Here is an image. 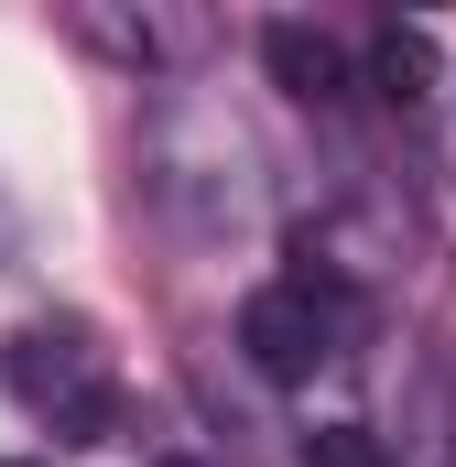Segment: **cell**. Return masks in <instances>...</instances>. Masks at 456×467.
Returning a JSON list of instances; mask_svg holds the SVG:
<instances>
[{"label":"cell","instance_id":"2","mask_svg":"<svg viewBox=\"0 0 456 467\" xmlns=\"http://www.w3.org/2000/svg\"><path fill=\"white\" fill-rule=\"evenodd\" d=\"M261 66H272V88H283V99H337V88H347L337 44H326L316 22H272V33H261Z\"/></svg>","mask_w":456,"mask_h":467},{"label":"cell","instance_id":"1","mask_svg":"<svg viewBox=\"0 0 456 467\" xmlns=\"http://www.w3.org/2000/svg\"><path fill=\"white\" fill-rule=\"evenodd\" d=\"M239 348H250L261 380H316L326 348H337V316L316 305V283H261L239 305Z\"/></svg>","mask_w":456,"mask_h":467},{"label":"cell","instance_id":"3","mask_svg":"<svg viewBox=\"0 0 456 467\" xmlns=\"http://www.w3.org/2000/svg\"><path fill=\"white\" fill-rule=\"evenodd\" d=\"M369 77H380V99H424V88H435V33L380 22V33H369Z\"/></svg>","mask_w":456,"mask_h":467},{"label":"cell","instance_id":"4","mask_svg":"<svg viewBox=\"0 0 456 467\" xmlns=\"http://www.w3.org/2000/svg\"><path fill=\"white\" fill-rule=\"evenodd\" d=\"M294 457H305V467H391V446H380L369 424H316Z\"/></svg>","mask_w":456,"mask_h":467},{"label":"cell","instance_id":"5","mask_svg":"<svg viewBox=\"0 0 456 467\" xmlns=\"http://www.w3.org/2000/svg\"><path fill=\"white\" fill-rule=\"evenodd\" d=\"M163 467H196V457H163Z\"/></svg>","mask_w":456,"mask_h":467},{"label":"cell","instance_id":"6","mask_svg":"<svg viewBox=\"0 0 456 467\" xmlns=\"http://www.w3.org/2000/svg\"><path fill=\"white\" fill-rule=\"evenodd\" d=\"M0 467H22V457H0Z\"/></svg>","mask_w":456,"mask_h":467}]
</instances>
